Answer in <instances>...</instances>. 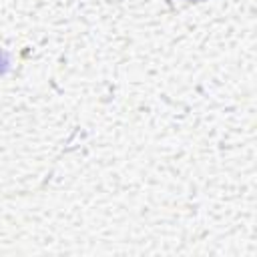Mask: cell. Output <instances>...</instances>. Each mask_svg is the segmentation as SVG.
<instances>
[{
  "mask_svg": "<svg viewBox=\"0 0 257 257\" xmlns=\"http://www.w3.org/2000/svg\"><path fill=\"white\" fill-rule=\"evenodd\" d=\"M191 2H193V0H191Z\"/></svg>",
  "mask_w": 257,
  "mask_h": 257,
  "instance_id": "cell-1",
  "label": "cell"
}]
</instances>
